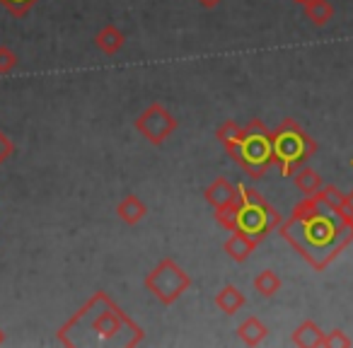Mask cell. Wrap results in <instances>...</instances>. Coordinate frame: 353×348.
Instances as JSON below:
<instances>
[{
	"label": "cell",
	"instance_id": "9",
	"mask_svg": "<svg viewBox=\"0 0 353 348\" xmlns=\"http://www.w3.org/2000/svg\"><path fill=\"white\" fill-rule=\"evenodd\" d=\"M322 341H324V331L312 319L300 322L298 327L293 329V334H290V343L298 348H322Z\"/></svg>",
	"mask_w": 353,
	"mask_h": 348
},
{
	"label": "cell",
	"instance_id": "27",
	"mask_svg": "<svg viewBox=\"0 0 353 348\" xmlns=\"http://www.w3.org/2000/svg\"><path fill=\"white\" fill-rule=\"evenodd\" d=\"M293 3H298V6H305V3H307V0H293Z\"/></svg>",
	"mask_w": 353,
	"mask_h": 348
},
{
	"label": "cell",
	"instance_id": "5",
	"mask_svg": "<svg viewBox=\"0 0 353 348\" xmlns=\"http://www.w3.org/2000/svg\"><path fill=\"white\" fill-rule=\"evenodd\" d=\"M235 208H237V230H242L245 235L254 237L256 242H264L274 230H279L281 213L274 206L266 203V198L261 196L256 189L237 184L235 187Z\"/></svg>",
	"mask_w": 353,
	"mask_h": 348
},
{
	"label": "cell",
	"instance_id": "15",
	"mask_svg": "<svg viewBox=\"0 0 353 348\" xmlns=\"http://www.w3.org/2000/svg\"><path fill=\"white\" fill-rule=\"evenodd\" d=\"M293 184H295V189L303 194V196H310V194H317L319 189L324 187V179H322V174H319L317 170L303 165L300 170L293 172Z\"/></svg>",
	"mask_w": 353,
	"mask_h": 348
},
{
	"label": "cell",
	"instance_id": "4",
	"mask_svg": "<svg viewBox=\"0 0 353 348\" xmlns=\"http://www.w3.org/2000/svg\"><path fill=\"white\" fill-rule=\"evenodd\" d=\"M274 133V167L283 177H293V172L307 165L317 152V141L300 126L295 119H283Z\"/></svg>",
	"mask_w": 353,
	"mask_h": 348
},
{
	"label": "cell",
	"instance_id": "10",
	"mask_svg": "<svg viewBox=\"0 0 353 348\" xmlns=\"http://www.w3.org/2000/svg\"><path fill=\"white\" fill-rule=\"evenodd\" d=\"M123 44H126V34H123L117 25H112V22L104 25L102 30L94 34V46H97L104 56H117L119 51L123 49Z\"/></svg>",
	"mask_w": 353,
	"mask_h": 348
},
{
	"label": "cell",
	"instance_id": "3",
	"mask_svg": "<svg viewBox=\"0 0 353 348\" xmlns=\"http://www.w3.org/2000/svg\"><path fill=\"white\" fill-rule=\"evenodd\" d=\"M232 162L245 172L247 177L261 179L274 167V133L261 119H252L242 126L240 141L230 152Z\"/></svg>",
	"mask_w": 353,
	"mask_h": 348
},
{
	"label": "cell",
	"instance_id": "23",
	"mask_svg": "<svg viewBox=\"0 0 353 348\" xmlns=\"http://www.w3.org/2000/svg\"><path fill=\"white\" fill-rule=\"evenodd\" d=\"M12 152H15V145H12V141L6 136V133L0 131V165H3V162L10 160Z\"/></svg>",
	"mask_w": 353,
	"mask_h": 348
},
{
	"label": "cell",
	"instance_id": "13",
	"mask_svg": "<svg viewBox=\"0 0 353 348\" xmlns=\"http://www.w3.org/2000/svg\"><path fill=\"white\" fill-rule=\"evenodd\" d=\"M245 303H247L245 293L232 283L223 285V288L216 293V307L221 309L223 314H228V317L235 314V312H240V309L245 307Z\"/></svg>",
	"mask_w": 353,
	"mask_h": 348
},
{
	"label": "cell",
	"instance_id": "8",
	"mask_svg": "<svg viewBox=\"0 0 353 348\" xmlns=\"http://www.w3.org/2000/svg\"><path fill=\"white\" fill-rule=\"evenodd\" d=\"M256 247H259V242H256L254 237L245 235L242 230H235V232H232V235L225 240L223 249H225V254L230 256L232 261H237V264H245V261L250 259L252 254H254Z\"/></svg>",
	"mask_w": 353,
	"mask_h": 348
},
{
	"label": "cell",
	"instance_id": "1",
	"mask_svg": "<svg viewBox=\"0 0 353 348\" xmlns=\"http://www.w3.org/2000/svg\"><path fill=\"white\" fill-rule=\"evenodd\" d=\"M279 235L312 266L324 271L353 242V227L341 208V192L324 184L293 206L288 221L279 225Z\"/></svg>",
	"mask_w": 353,
	"mask_h": 348
},
{
	"label": "cell",
	"instance_id": "24",
	"mask_svg": "<svg viewBox=\"0 0 353 348\" xmlns=\"http://www.w3.org/2000/svg\"><path fill=\"white\" fill-rule=\"evenodd\" d=\"M351 167H353V162H351ZM341 208L353 227V189H351V194H341Z\"/></svg>",
	"mask_w": 353,
	"mask_h": 348
},
{
	"label": "cell",
	"instance_id": "17",
	"mask_svg": "<svg viewBox=\"0 0 353 348\" xmlns=\"http://www.w3.org/2000/svg\"><path fill=\"white\" fill-rule=\"evenodd\" d=\"M252 285H254V290L261 295V298H274V295L281 290V285H283V280L279 278V274H276V271L264 269L259 276H256Z\"/></svg>",
	"mask_w": 353,
	"mask_h": 348
},
{
	"label": "cell",
	"instance_id": "2",
	"mask_svg": "<svg viewBox=\"0 0 353 348\" xmlns=\"http://www.w3.org/2000/svg\"><path fill=\"white\" fill-rule=\"evenodd\" d=\"M145 331L136 324L104 290H97L63 327L59 329V343L63 346H141Z\"/></svg>",
	"mask_w": 353,
	"mask_h": 348
},
{
	"label": "cell",
	"instance_id": "26",
	"mask_svg": "<svg viewBox=\"0 0 353 348\" xmlns=\"http://www.w3.org/2000/svg\"><path fill=\"white\" fill-rule=\"evenodd\" d=\"M3 343H6V331L0 329V346H3Z\"/></svg>",
	"mask_w": 353,
	"mask_h": 348
},
{
	"label": "cell",
	"instance_id": "14",
	"mask_svg": "<svg viewBox=\"0 0 353 348\" xmlns=\"http://www.w3.org/2000/svg\"><path fill=\"white\" fill-rule=\"evenodd\" d=\"M269 336V327L261 322L259 317H247L245 322L237 327V338H240L245 346H259Z\"/></svg>",
	"mask_w": 353,
	"mask_h": 348
},
{
	"label": "cell",
	"instance_id": "25",
	"mask_svg": "<svg viewBox=\"0 0 353 348\" xmlns=\"http://www.w3.org/2000/svg\"><path fill=\"white\" fill-rule=\"evenodd\" d=\"M199 6L203 8V10H213V8H218L223 3V0H196Z\"/></svg>",
	"mask_w": 353,
	"mask_h": 348
},
{
	"label": "cell",
	"instance_id": "11",
	"mask_svg": "<svg viewBox=\"0 0 353 348\" xmlns=\"http://www.w3.org/2000/svg\"><path fill=\"white\" fill-rule=\"evenodd\" d=\"M117 216L123 225L133 227V225H138V223H143V218L148 216V206L136 196V194H128V196H123L121 201H119Z\"/></svg>",
	"mask_w": 353,
	"mask_h": 348
},
{
	"label": "cell",
	"instance_id": "20",
	"mask_svg": "<svg viewBox=\"0 0 353 348\" xmlns=\"http://www.w3.org/2000/svg\"><path fill=\"white\" fill-rule=\"evenodd\" d=\"M37 3H39V0H0V6L6 8L12 17H27Z\"/></svg>",
	"mask_w": 353,
	"mask_h": 348
},
{
	"label": "cell",
	"instance_id": "7",
	"mask_svg": "<svg viewBox=\"0 0 353 348\" xmlns=\"http://www.w3.org/2000/svg\"><path fill=\"white\" fill-rule=\"evenodd\" d=\"M133 126H136V131L141 133L150 145H162V143L176 131L179 123H176V119L172 116L170 109H165L160 102H152L138 114Z\"/></svg>",
	"mask_w": 353,
	"mask_h": 348
},
{
	"label": "cell",
	"instance_id": "6",
	"mask_svg": "<svg viewBox=\"0 0 353 348\" xmlns=\"http://www.w3.org/2000/svg\"><path fill=\"white\" fill-rule=\"evenodd\" d=\"M192 283H194L192 276L176 264L172 256H165V259L157 261L145 274V278H143V285H145L148 293L160 305H165V307L174 305L176 300L192 288Z\"/></svg>",
	"mask_w": 353,
	"mask_h": 348
},
{
	"label": "cell",
	"instance_id": "12",
	"mask_svg": "<svg viewBox=\"0 0 353 348\" xmlns=\"http://www.w3.org/2000/svg\"><path fill=\"white\" fill-rule=\"evenodd\" d=\"M203 198H206V203L213 208H221V206H225V203H232L235 201V184H230L225 177L213 179V182L206 187V192H203Z\"/></svg>",
	"mask_w": 353,
	"mask_h": 348
},
{
	"label": "cell",
	"instance_id": "16",
	"mask_svg": "<svg viewBox=\"0 0 353 348\" xmlns=\"http://www.w3.org/2000/svg\"><path fill=\"white\" fill-rule=\"evenodd\" d=\"M305 17L312 22L314 27H327L334 17V8L329 0H307L303 6Z\"/></svg>",
	"mask_w": 353,
	"mask_h": 348
},
{
	"label": "cell",
	"instance_id": "19",
	"mask_svg": "<svg viewBox=\"0 0 353 348\" xmlns=\"http://www.w3.org/2000/svg\"><path fill=\"white\" fill-rule=\"evenodd\" d=\"M216 223L221 227H225L228 232H235L237 230V208H235V201L225 203V206H221V208H216Z\"/></svg>",
	"mask_w": 353,
	"mask_h": 348
},
{
	"label": "cell",
	"instance_id": "21",
	"mask_svg": "<svg viewBox=\"0 0 353 348\" xmlns=\"http://www.w3.org/2000/svg\"><path fill=\"white\" fill-rule=\"evenodd\" d=\"M353 341L346 336L343 329H332V331H324L322 348H351Z\"/></svg>",
	"mask_w": 353,
	"mask_h": 348
},
{
	"label": "cell",
	"instance_id": "18",
	"mask_svg": "<svg viewBox=\"0 0 353 348\" xmlns=\"http://www.w3.org/2000/svg\"><path fill=\"white\" fill-rule=\"evenodd\" d=\"M240 133H242V126L237 121H232V119H228V121H223L221 126H218L216 138H218V143L225 147L228 155L235 150L237 141H240Z\"/></svg>",
	"mask_w": 353,
	"mask_h": 348
},
{
	"label": "cell",
	"instance_id": "22",
	"mask_svg": "<svg viewBox=\"0 0 353 348\" xmlns=\"http://www.w3.org/2000/svg\"><path fill=\"white\" fill-rule=\"evenodd\" d=\"M17 65H20V59H17L15 51L10 46L0 44V75H10Z\"/></svg>",
	"mask_w": 353,
	"mask_h": 348
}]
</instances>
